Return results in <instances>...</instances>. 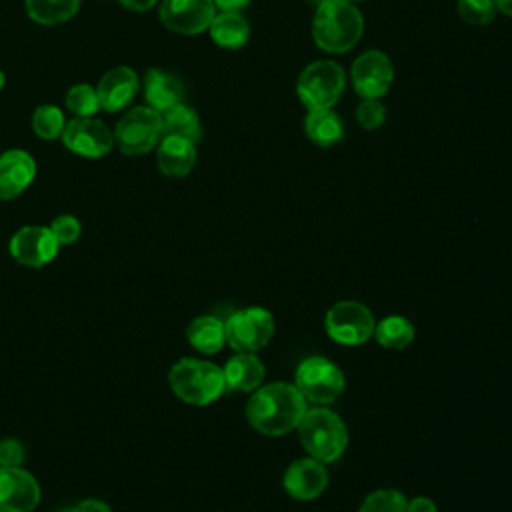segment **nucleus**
Masks as SVG:
<instances>
[{"mask_svg": "<svg viewBox=\"0 0 512 512\" xmlns=\"http://www.w3.org/2000/svg\"><path fill=\"white\" fill-rule=\"evenodd\" d=\"M308 402L296 384L270 382L252 392L246 404L248 424L264 436H286L298 428Z\"/></svg>", "mask_w": 512, "mask_h": 512, "instance_id": "obj_1", "label": "nucleus"}, {"mask_svg": "<svg viewBox=\"0 0 512 512\" xmlns=\"http://www.w3.org/2000/svg\"><path fill=\"white\" fill-rule=\"evenodd\" d=\"M364 32L362 12L348 0H330L316 8L312 20V38L328 54L352 50Z\"/></svg>", "mask_w": 512, "mask_h": 512, "instance_id": "obj_2", "label": "nucleus"}, {"mask_svg": "<svg viewBox=\"0 0 512 512\" xmlns=\"http://www.w3.org/2000/svg\"><path fill=\"white\" fill-rule=\"evenodd\" d=\"M296 430L306 454L324 464L336 462L348 446L344 420L326 406L308 408Z\"/></svg>", "mask_w": 512, "mask_h": 512, "instance_id": "obj_3", "label": "nucleus"}, {"mask_svg": "<svg viewBox=\"0 0 512 512\" xmlns=\"http://www.w3.org/2000/svg\"><path fill=\"white\" fill-rule=\"evenodd\" d=\"M168 384L182 402L192 406H208L226 390L222 368L200 358L178 360L168 372Z\"/></svg>", "mask_w": 512, "mask_h": 512, "instance_id": "obj_4", "label": "nucleus"}, {"mask_svg": "<svg viewBox=\"0 0 512 512\" xmlns=\"http://www.w3.org/2000/svg\"><path fill=\"white\" fill-rule=\"evenodd\" d=\"M346 86V74L334 60L310 62L298 76L296 94L308 110L332 108Z\"/></svg>", "mask_w": 512, "mask_h": 512, "instance_id": "obj_5", "label": "nucleus"}, {"mask_svg": "<svg viewBox=\"0 0 512 512\" xmlns=\"http://www.w3.org/2000/svg\"><path fill=\"white\" fill-rule=\"evenodd\" d=\"M294 384L306 402L328 406L336 402L346 388L344 372L324 356L304 358L294 374Z\"/></svg>", "mask_w": 512, "mask_h": 512, "instance_id": "obj_6", "label": "nucleus"}, {"mask_svg": "<svg viewBox=\"0 0 512 512\" xmlns=\"http://www.w3.org/2000/svg\"><path fill=\"white\" fill-rule=\"evenodd\" d=\"M374 314L356 300H340L324 314L326 334L342 346H362L374 336Z\"/></svg>", "mask_w": 512, "mask_h": 512, "instance_id": "obj_7", "label": "nucleus"}, {"mask_svg": "<svg viewBox=\"0 0 512 512\" xmlns=\"http://www.w3.org/2000/svg\"><path fill=\"white\" fill-rule=\"evenodd\" d=\"M226 344L236 352L258 354L274 336V316L262 306L240 308L224 322Z\"/></svg>", "mask_w": 512, "mask_h": 512, "instance_id": "obj_8", "label": "nucleus"}, {"mask_svg": "<svg viewBox=\"0 0 512 512\" xmlns=\"http://www.w3.org/2000/svg\"><path fill=\"white\" fill-rule=\"evenodd\" d=\"M162 140V118L148 106L128 110L114 128V142L128 156L150 152Z\"/></svg>", "mask_w": 512, "mask_h": 512, "instance_id": "obj_9", "label": "nucleus"}, {"mask_svg": "<svg viewBox=\"0 0 512 512\" xmlns=\"http://www.w3.org/2000/svg\"><path fill=\"white\" fill-rule=\"evenodd\" d=\"M58 240L50 226H22L10 238V256L26 268H42L58 254Z\"/></svg>", "mask_w": 512, "mask_h": 512, "instance_id": "obj_10", "label": "nucleus"}, {"mask_svg": "<svg viewBox=\"0 0 512 512\" xmlns=\"http://www.w3.org/2000/svg\"><path fill=\"white\" fill-rule=\"evenodd\" d=\"M350 78L362 98H380L394 82L392 60L382 50H366L354 60Z\"/></svg>", "mask_w": 512, "mask_h": 512, "instance_id": "obj_11", "label": "nucleus"}, {"mask_svg": "<svg viewBox=\"0 0 512 512\" xmlns=\"http://www.w3.org/2000/svg\"><path fill=\"white\" fill-rule=\"evenodd\" d=\"M62 142L74 154L86 158H100L106 156L114 142V132L96 118H74L66 122L62 132Z\"/></svg>", "mask_w": 512, "mask_h": 512, "instance_id": "obj_12", "label": "nucleus"}, {"mask_svg": "<svg viewBox=\"0 0 512 512\" xmlns=\"http://www.w3.org/2000/svg\"><path fill=\"white\" fill-rule=\"evenodd\" d=\"M216 16L214 0H162L160 20L162 24L176 32L194 36L208 30L212 18Z\"/></svg>", "mask_w": 512, "mask_h": 512, "instance_id": "obj_13", "label": "nucleus"}, {"mask_svg": "<svg viewBox=\"0 0 512 512\" xmlns=\"http://www.w3.org/2000/svg\"><path fill=\"white\" fill-rule=\"evenodd\" d=\"M328 482H330V476H328L326 464L312 456L294 460L284 470V476H282V486L288 492V496L300 502H308L324 494V490L328 488Z\"/></svg>", "mask_w": 512, "mask_h": 512, "instance_id": "obj_14", "label": "nucleus"}, {"mask_svg": "<svg viewBox=\"0 0 512 512\" xmlns=\"http://www.w3.org/2000/svg\"><path fill=\"white\" fill-rule=\"evenodd\" d=\"M40 496L38 480L22 466L0 468V512H32Z\"/></svg>", "mask_w": 512, "mask_h": 512, "instance_id": "obj_15", "label": "nucleus"}, {"mask_svg": "<svg viewBox=\"0 0 512 512\" xmlns=\"http://www.w3.org/2000/svg\"><path fill=\"white\" fill-rule=\"evenodd\" d=\"M140 90L138 74L128 66H116L108 70L98 82L100 108L106 112H118L126 108Z\"/></svg>", "mask_w": 512, "mask_h": 512, "instance_id": "obj_16", "label": "nucleus"}, {"mask_svg": "<svg viewBox=\"0 0 512 512\" xmlns=\"http://www.w3.org/2000/svg\"><path fill=\"white\" fill-rule=\"evenodd\" d=\"M36 176V162L26 150H6L0 154V200L20 196Z\"/></svg>", "mask_w": 512, "mask_h": 512, "instance_id": "obj_17", "label": "nucleus"}, {"mask_svg": "<svg viewBox=\"0 0 512 512\" xmlns=\"http://www.w3.org/2000/svg\"><path fill=\"white\" fill-rule=\"evenodd\" d=\"M224 382L226 390L232 392H254L264 384L266 366L252 352H236L232 358L226 360L224 368Z\"/></svg>", "mask_w": 512, "mask_h": 512, "instance_id": "obj_18", "label": "nucleus"}, {"mask_svg": "<svg viewBox=\"0 0 512 512\" xmlns=\"http://www.w3.org/2000/svg\"><path fill=\"white\" fill-rule=\"evenodd\" d=\"M156 164L162 174L172 178H182L190 174L196 164L194 142L180 136H162L156 150Z\"/></svg>", "mask_w": 512, "mask_h": 512, "instance_id": "obj_19", "label": "nucleus"}, {"mask_svg": "<svg viewBox=\"0 0 512 512\" xmlns=\"http://www.w3.org/2000/svg\"><path fill=\"white\" fill-rule=\"evenodd\" d=\"M144 96L148 108L160 114L182 102L184 86L176 76L158 68H150L144 76Z\"/></svg>", "mask_w": 512, "mask_h": 512, "instance_id": "obj_20", "label": "nucleus"}, {"mask_svg": "<svg viewBox=\"0 0 512 512\" xmlns=\"http://www.w3.org/2000/svg\"><path fill=\"white\" fill-rule=\"evenodd\" d=\"M188 344L198 350L200 354H216L226 344V330L224 320L212 314L196 316L186 328Z\"/></svg>", "mask_w": 512, "mask_h": 512, "instance_id": "obj_21", "label": "nucleus"}, {"mask_svg": "<svg viewBox=\"0 0 512 512\" xmlns=\"http://www.w3.org/2000/svg\"><path fill=\"white\" fill-rule=\"evenodd\" d=\"M208 32L212 40L228 50L242 48L250 38V26L240 12H220L212 18Z\"/></svg>", "mask_w": 512, "mask_h": 512, "instance_id": "obj_22", "label": "nucleus"}, {"mask_svg": "<svg viewBox=\"0 0 512 512\" xmlns=\"http://www.w3.org/2000/svg\"><path fill=\"white\" fill-rule=\"evenodd\" d=\"M304 132L318 146H334L344 136V124L332 108H316L308 110L304 118Z\"/></svg>", "mask_w": 512, "mask_h": 512, "instance_id": "obj_23", "label": "nucleus"}, {"mask_svg": "<svg viewBox=\"0 0 512 512\" xmlns=\"http://www.w3.org/2000/svg\"><path fill=\"white\" fill-rule=\"evenodd\" d=\"M160 118H162V136H180L194 144L200 138V118L186 104L180 102L160 112Z\"/></svg>", "mask_w": 512, "mask_h": 512, "instance_id": "obj_24", "label": "nucleus"}, {"mask_svg": "<svg viewBox=\"0 0 512 512\" xmlns=\"http://www.w3.org/2000/svg\"><path fill=\"white\" fill-rule=\"evenodd\" d=\"M414 324L404 316H386L374 326L376 342L388 350H404L414 342Z\"/></svg>", "mask_w": 512, "mask_h": 512, "instance_id": "obj_25", "label": "nucleus"}, {"mask_svg": "<svg viewBox=\"0 0 512 512\" xmlns=\"http://www.w3.org/2000/svg\"><path fill=\"white\" fill-rule=\"evenodd\" d=\"M80 8V0H26L28 16L38 24H60L70 20Z\"/></svg>", "mask_w": 512, "mask_h": 512, "instance_id": "obj_26", "label": "nucleus"}, {"mask_svg": "<svg viewBox=\"0 0 512 512\" xmlns=\"http://www.w3.org/2000/svg\"><path fill=\"white\" fill-rule=\"evenodd\" d=\"M64 126H66L64 112L54 104L38 106L32 116V130L44 140H54L62 136Z\"/></svg>", "mask_w": 512, "mask_h": 512, "instance_id": "obj_27", "label": "nucleus"}, {"mask_svg": "<svg viewBox=\"0 0 512 512\" xmlns=\"http://www.w3.org/2000/svg\"><path fill=\"white\" fill-rule=\"evenodd\" d=\"M406 496L396 488H380L370 492L358 512H406Z\"/></svg>", "mask_w": 512, "mask_h": 512, "instance_id": "obj_28", "label": "nucleus"}, {"mask_svg": "<svg viewBox=\"0 0 512 512\" xmlns=\"http://www.w3.org/2000/svg\"><path fill=\"white\" fill-rule=\"evenodd\" d=\"M66 106L78 118H90L100 110L96 88L90 84H74L66 94Z\"/></svg>", "mask_w": 512, "mask_h": 512, "instance_id": "obj_29", "label": "nucleus"}, {"mask_svg": "<svg viewBox=\"0 0 512 512\" xmlns=\"http://www.w3.org/2000/svg\"><path fill=\"white\" fill-rule=\"evenodd\" d=\"M494 0H458V14L472 26H486L496 18Z\"/></svg>", "mask_w": 512, "mask_h": 512, "instance_id": "obj_30", "label": "nucleus"}, {"mask_svg": "<svg viewBox=\"0 0 512 512\" xmlns=\"http://www.w3.org/2000/svg\"><path fill=\"white\" fill-rule=\"evenodd\" d=\"M356 120L364 130H378L386 120V108L380 98H362L356 106Z\"/></svg>", "mask_w": 512, "mask_h": 512, "instance_id": "obj_31", "label": "nucleus"}, {"mask_svg": "<svg viewBox=\"0 0 512 512\" xmlns=\"http://www.w3.org/2000/svg\"><path fill=\"white\" fill-rule=\"evenodd\" d=\"M50 230L56 236L58 244H74L80 238L82 226H80L78 218H74L70 214H60L52 220Z\"/></svg>", "mask_w": 512, "mask_h": 512, "instance_id": "obj_32", "label": "nucleus"}, {"mask_svg": "<svg viewBox=\"0 0 512 512\" xmlns=\"http://www.w3.org/2000/svg\"><path fill=\"white\" fill-rule=\"evenodd\" d=\"M24 462V446L16 438H4L0 442V468H16Z\"/></svg>", "mask_w": 512, "mask_h": 512, "instance_id": "obj_33", "label": "nucleus"}, {"mask_svg": "<svg viewBox=\"0 0 512 512\" xmlns=\"http://www.w3.org/2000/svg\"><path fill=\"white\" fill-rule=\"evenodd\" d=\"M68 512H112L110 506L104 502V500H98V498H86L82 502H78L72 510Z\"/></svg>", "mask_w": 512, "mask_h": 512, "instance_id": "obj_34", "label": "nucleus"}, {"mask_svg": "<svg viewBox=\"0 0 512 512\" xmlns=\"http://www.w3.org/2000/svg\"><path fill=\"white\" fill-rule=\"evenodd\" d=\"M406 512H438V508H436V504H434L432 498H428V496H416V498L408 500Z\"/></svg>", "mask_w": 512, "mask_h": 512, "instance_id": "obj_35", "label": "nucleus"}, {"mask_svg": "<svg viewBox=\"0 0 512 512\" xmlns=\"http://www.w3.org/2000/svg\"><path fill=\"white\" fill-rule=\"evenodd\" d=\"M124 8L132 10V12H146L150 10L158 0H118Z\"/></svg>", "mask_w": 512, "mask_h": 512, "instance_id": "obj_36", "label": "nucleus"}, {"mask_svg": "<svg viewBox=\"0 0 512 512\" xmlns=\"http://www.w3.org/2000/svg\"><path fill=\"white\" fill-rule=\"evenodd\" d=\"M246 4H250V0H214V6L222 12H238Z\"/></svg>", "mask_w": 512, "mask_h": 512, "instance_id": "obj_37", "label": "nucleus"}, {"mask_svg": "<svg viewBox=\"0 0 512 512\" xmlns=\"http://www.w3.org/2000/svg\"><path fill=\"white\" fill-rule=\"evenodd\" d=\"M494 4L500 12H504L506 16L512 18V0H494Z\"/></svg>", "mask_w": 512, "mask_h": 512, "instance_id": "obj_38", "label": "nucleus"}, {"mask_svg": "<svg viewBox=\"0 0 512 512\" xmlns=\"http://www.w3.org/2000/svg\"><path fill=\"white\" fill-rule=\"evenodd\" d=\"M308 2H310V4H314V6L318 8L320 4H326V2H330V0H308Z\"/></svg>", "mask_w": 512, "mask_h": 512, "instance_id": "obj_39", "label": "nucleus"}, {"mask_svg": "<svg viewBox=\"0 0 512 512\" xmlns=\"http://www.w3.org/2000/svg\"><path fill=\"white\" fill-rule=\"evenodd\" d=\"M2 86H4V72L0 70V88H2Z\"/></svg>", "mask_w": 512, "mask_h": 512, "instance_id": "obj_40", "label": "nucleus"}, {"mask_svg": "<svg viewBox=\"0 0 512 512\" xmlns=\"http://www.w3.org/2000/svg\"><path fill=\"white\" fill-rule=\"evenodd\" d=\"M348 2H358V0H348Z\"/></svg>", "mask_w": 512, "mask_h": 512, "instance_id": "obj_41", "label": "nucleus"}]
</instances>
